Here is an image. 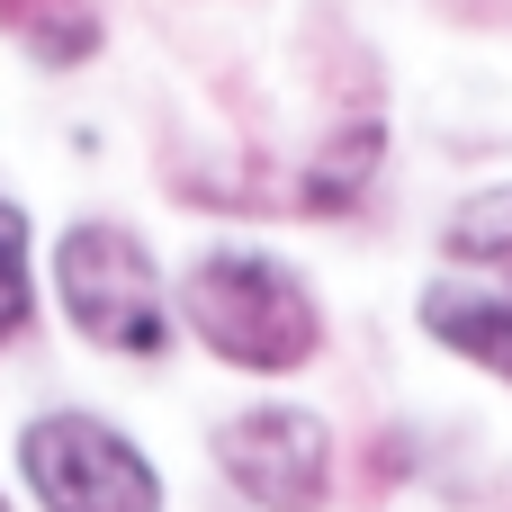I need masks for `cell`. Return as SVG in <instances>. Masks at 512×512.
<instances>
[{
	"mask_svg": "<svg viewBox=\"0 0 512 512\" xmlns=\"http://www.w3.org/2000/svg\"><path fill=\"white\" fill-rule=\"evenodd\" d=\"M27 324V207L0 189V333Z\"/></svg>",
	"mask_w": 512,
	"mask_h": 512,
	"instance_id": "9",
	"label": "cell"
},
{
	"mask_svg": "<svg viewBox=\"0 0 512 512\" xmlns=\"http://www.w3.org/2000/svg\"><path fill=\"white\" fill-rule=\"evenodd\" d=\"M0 512H9V495H0Z\"/></svg>",
	"mask_w": 512,
	"mask_h": 512,
	"instance_id": "11",
	"label": "cell"
},
{
	"mask_svg": "<svg viewBox=\"0 0 512 512\" xmlns=\"http://www.w3.org/2000/svg\"><path fill=\"white\" fill-rule=\"evenodd\" d=\"M216 468L252 512H324L333 504V432L306 405H243L216 423Z\"/></svg>",
	"mask_w": 512,
	"mask_h": 512,
	"instance_id": "4",
	"label": "cell"
},
{
	"mask_svg": "<svg viewBox=\"0 0 512 512\" xmlns=\"http://www.w3.org/2000/svg\"><path fill=\"white\" fill-rule=\"evenodd\" d=\"M18 36H27V54H36L45 72H72V63L99 54V9H90V0H45L36 18H18Z\"/></svg>",
	"mask_w": 512,
	"mask_h": 512,
	"instance_id": "8",
	"label": "cell"
},
{
	"mask_svg": "<svg viewBox=\"0 0 512 512\" xmlns=\"http://www.w3.org/2000/svg\"><path fill=\"white\" fill-rule=\"evenodd\" d=\"M36 512H162V468L99 414H36L18 432Z\"/></svg>",
	"mask_w": 512,
	"mask_h": 512,
	"instance_id": "3",
	"label": "cell"
},
{
	"mask_svg": "<svg viewBox=\"0 0 512 512\" xmlns=\"http://www.w3.org/2000/svg\"><path fill=\"white\" fill-rule=\"evenodd\" d=\"M171 306H180V324L207 342V360H225V369H243V378H288V369H306V360L324 351V306H315V288H306L288 261L243 252V243L198 252Z\"/></svg>",
	"mask_w": 512,
	"mask_h": 512,
	"instance_id": "1",
	"label": "cell"
},
{
	"mask_svg": "<svg viewBox=\"0 0 512 512\" xmlns=\"http://www.w3.org/2000/svg\"><path fill=\"white\" fill-rule=\"evenodd\" d=\"M441 252H450V261H486V270H504V261H512V180H504V189L459 198V207L441 216Z\"/></svg>",
	"mask_w": 512,
	"mask_h": 512,
	"instance_id": "7",
	"label": "cell"
},
{
	"mask_svg": "<svg viewBox=\"0 0 512 512\" xmlns=\"http://www.w3.org/2000/svg\"><path fill=\"white\" fill-rule=\"evenodd\" d=\"M54 306L108 360H162V342H171V288H162L144 234L117 225V216L63 225V243H54Z\"/></svg>",
	"mask_w": 512,
	"mask_h": 512,
	"instance_id": "2",
	"label": "cell"
},
{
	"mask_svg": "<svg viewBox=\"0 0 512 512\" xmlns=\"http://www.w3.org/2000/svg\"><path fill=\"white\" fill-rule=\"evenodd\" d=\"M378 153H387V135H378V126H342V135H333V144L306 162V180H297V207H306V216H342V207L369 189Z\"/></svg>",
	"mask_w": 512,
	"mask_h": 512,
	"instance_id": "6",
	"label": "cell"
},
{
	"mask_svg": "<svg viewBox=\"0 0 512 512\" xmlns=\"http://www.w3.org/2000/svg\"><path fill=\"white\" fill-rule=\"evenodd\" d=\"M414 315H423V333H432L441 351H459L468 369L512 378V288H495V279H432Z\"/></svg>",
	"mask_w": 512,
	"mask_h": 512,
	"instance_id": "5",
	"label": "cell"
},
{
	"mask_svg": "<svg viewBox=\"0 0 512 512\" xmlns=\"http://www.w3.org/2000/svg\"><path fill=\"white\" fill-rule=\"evenodd\" d=\"M36 9H45V0H0V18H9V27H18V18H36Z\"/></svg>",
	"mask_w": 512,
	"mask_h": 512,
	"instance_id": "10",
	"label": "cell"
}]
</instances>
